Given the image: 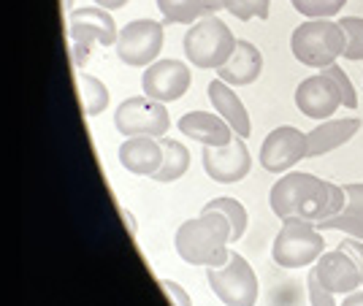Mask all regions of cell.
Masks as SVG:
<instances>
[{
	"mask_svg": "<svg viewBox=\"0 0 363 306\" xmlns=\"http://www.w3.org/2000/svg\"><path fill=\"white\" fill-rule=\"evenodd\" d=\"M166 41L163 22L155 19H133L117 33V57L128 68H147L157 60Z\"/></svg>",
	"mask_w": 363,
	"mask_h": 306,
	"instance_id": "cell-8",
	"label": "cell"
},
{
	"mask_svg": "<svg viewBox=\"0 0 363 306\" xmlns=\"http://www.w3.org/2000/svg\"><path fill=\"white\" fill-rule=\"evenodd\" d=\"M342 187H345V193H347L345 212L363 217V182H350V184H342Z\"/></svg>",
	"mask_w": 363,
	"mask_h": 306,
	"instance_id": "cell-30",
	"label": "cell"
},
{
	"mask_svg": "<svg viewBox=\"0 0 363 306\" xmlns=\"http://www.w3.org/2000/svg\"><path fill=\"white\" fill-rule=\"evenodd\" d=\"M325 74L336 81V87H339V95H342V106L345 108H358V92H355V87H352V81H350L347 71L342 68V65H328L325 68Z\"/></svg>",
	"mask_w": 363,
	"mask_h": 306,
	"instance_id": "cell-28",
	"label": "cell"
},
{
	"mask_svg": "<svg viewBox=\"0 0 363 306\" xmlns=\"http://www.w3.org/2000/svg\"><path fill=\"white\" fill-rule=\"evenodd\" d=\"M306 293H309V304L312 306H336V293L325 290L312 268H309V276H306Z\"/></svg>",
	"mask_w": 363,
	"mask_h": 306,
	"instance_id": "cell-29",
	"label": "cell"
},
{
	"mask_svg": "<svg viewBox=\"0 0 363 306\" xmlns=\"http://www.w3.org/2000/svg\"><path fill=\"white\" fill-rule=\"evenodd\" d=\"M114 128L125 138H163L166 130L171 128V117H168L166 103H157V101H152L147 95H133V98H125L117 106V111H114Z\"/></svg>",
	"mask_w": 363,
	"mask_h": 306,
	"instance_id": "cell-7",
	"label": "cell"
},
{
	"mask_svg": "<svg viewBox=\"0 0 363 306\" xmlns=\"http://www.w3.org/2000/svg\"><path fill=\"white\" fill-rule=\"evenodd\" d=\"M125 3H128V0H95V6H101V8H106V11H117Z\"/></svg>",
	"mask_w": 363,
	"mask_h": 306,
	"instance_id": "cell-34",
	"label": "cell"
},
{
	"mask_svg": "<svg viewBox=\"0 0 363 306\" xmlns=\"http://www.w3.org/2000/svg\"><path fill=\"white\" fill-rule=\"evenodd\" d=\"M160 147H163V166L157 169V174L152 176L155 182L160 184H168V182H177L182 179L187 169H190V152H187V147L177 141V138H160Z\"/></svg>",
	"mask_w": 363,
	"mask_h": 306,
	"instance_id": "cell-21",
	"label": "cell"
},
{
	"mask_svg": "<svg viewBox=\"0 0 363 306\" xmlns=\"http://www.w3.org/2000/svg\"><path fill=\"white\" fill-rule=\"evenodd\" d=\"M345 46L347 35L333 19H306L290 33L293 57L306 68H318V71H325L339 60L345 55Z\"/></svg>",
	"mask_w": 363,
	"mask_h": 306,
	"instance_id": "cell-3",
	"label": "cell"
},
{
	"mask_svg": "<svg viewBox=\"0 0 363 306\" xmlns=\"http://www.w3.org/2000/svg\"><path fill=\"white\" fill-rule=\"evenodd\" d=\"M339 306H363V293L361 290L347 293V295H345V301H342Z\"/></svg>",
	"mask_w": 363,
	"mask_h": 306,
	"instance_id": "cell-33",
	"label": "cell"
},
{
	"mask_svg": "<svg viewBox=\"0 0 363 306\" xmlns=\"http://www.w3.org/2000/svg\"><path fill=\"white\" fill-rule=\"evenodd\" d=\"M296 108L315 123L331 120L336 108H342V95H339L336 81L325 71H318L315 76L303 79L296 87Z\"/></svg>",
	"mask_w": 363,
	"mask_h": 306,
	"instance_id": "cell-12",
	"label": "cell"
},
{
	"mask_svg": "<svg viewBox=\"0 0 363 306\" xmlns=\"http://www.w3.org/2000/svg\"><path fill=\"white\" fill-rule=\"evenodd\" d=\"M325 252L323 230L306 220H285L272 244V258L282 268H306Z\"/></svg>",
	"mask_w": 363,
	"mask_h": 306,
	"instance_id": "cell-5",
	"label": "cell"
},
{
	"mask_svg": "<svg viewBox=\"0 0 363 306\" xmlns=\"http://www.w3.org/2000/svg\"><path fill=\"white\" fill-rule=\"evenodd\" d=\"M190 81H193L190 65L182 60H174V57H166V60H155L152 65L144 68L141 87H144V95L152 98V101L174 103L190 90Z\"/></svg>",
	"mask_w": 363,
	"mask_h": 306,
	"instance_id": "cell-10",
	"label": "cell"
},
{
	"mask_svg": "<svg viewBox=\"0 0 363 306\" xmlns=\"http://www.w3.org/2000/svg\"><path fill=\"white\" fill-rule=\"evenodd\" d=\"M236 41L239 38L233 35V30L220 16L206 14L201 16L198 22H193L190 30L184 33L182 49H184V57H187L190 65H196L201 71H209V68L217 71L233 55Z\"/></svg>",
	"mask_w": 363,
	"mask_h": 306,
	"instance_id": "cell-4",
	"label": "cell"
},
{
	"mask_svg": "<svg viewBox=\"0 0 363 306\" xmlns=\"http://www.w3.org/2000/svg\"><path fill=\"white\" fill-rule=\"evenodd\" d=\"M260 74H263V55L247 38H239L228 62L217 68V79H223L230 87H247V84L257 81Z\"/></svg>",
	"mask_w": 363,
	"mask_h": 306,
	"instance_id": "cell-16",
	"label": "cell"
},
{
	"mask_svg": "<svg viewBox=\"0 0 363 306\" xmlns=\"http://www.w3.org/2000/svg\"><path fill=\"white\" fill-rule=\"evenodd\" d=\"M206 282L212 293L223 301L225 306H255L257 304V274L255 268L250 266V261L230 252L225 266L220 268H206Z\"/></svg>",
	"mask_w": 363,
	"mask_h": 306,
	"instance_id": "cell-6",
	"label": "cell"
},
{
	"mask_svg": "<svg viewBox=\"0 0 363 306\" xmlns=\"http://www.w3.org/2000/svg\"><path fill=\"white\" fill-rule=\"evenodd\" d=\"M122 217H125V222H128V230H130V236H136V225H133V215H130L128 209H122Z\"/></svg>",
	"mask_w": 363,
	"mask_h": 306,
	"instance_id": "cell-35",
	"label": "cell"
},
{
	"mask_svg": "<svg viewBox=\"0 0 363 306\" xmlns=\"http://www.w3.org/2000/svg\"><path fill=\"white\" fill-rule=\"evenodd\" d=\"M160 16L168 25H193L201 16L223 8V0H157Z\"/></svg>",
	"mask_w": 363,
	"mask_h": 306,
	"instance_id": "cell-20",
	"label": "cell"
},
{
	"mask_svg": "<svg viewBox=\"0 0 363 306\" xmlns=\"http://www.w3.org/2000/svg\"><path fill=\"white\" fill-rule=\"evenodd\" d=\"M350 0H290V6L306 19H333Z\"/></svg>",
	"mask_w": 363,
	"mask_h": 306,
	"instance_id": "cell-24",
	"label": "cell"
},
{
	"mask_svg": "<svg viewBox=\"0 0 363 306\" xmlns=\"http://www.w3.org/2000/svg\"><path fill=\"white\" fill-rule=\"evenodd\" d=\"M223 8L230 16L250 22V19H269L272 0H223Z\"/></svg>",
	"mask_w": 363,
	"mask_h": 306,
	"instance_id": "cell-26",
	"label": "cell"
},
{
	"mask_svg": "<svg viewBox=\"0 0 363 306\" xmlns=\"http://www.w3.org/2000/svg\"><path fill=\"white\" fill-rule=\"evenodd\" d=\"M339 249H342V252H347L350 261L358 266V271H361V282H363V242L361 239L347 236V239H342V242H339Z\"/></svg>",
	"mask_w": 363,
	"mask_h": 306,
	"instance_id": "cell-32",
	"label": "cell"
},
{
	"mask_svg": "<svg viewBox=\"0 0 363 306\" xmlns=\"http://www.w3.org/2000/svg\"><path fill=\"white\" fill-rule=\"evenodd\" d=\"M68 35L71 44H101L114 46L117 44V25L111 11L101 6H82L68 14Z\"/></svg>",
	"mask_w": 363,
	"mask_h": 306,
	"instance_id": "cell-13",
	"label": "cell"
},
{
	"mask_svg": "<svg viewBox=\"0 0 363 306\" xmlns=\"http://www.w3.org/2000/svg\"><path fill=\"white\" fill-rule=\"evenodd\" d=\"M76 92H79V101H82V111L84 117H98L108 108V90L106 84L98 76H90L84 71L76 74Z\"/></svg>",
	"mask_w": 363,
	"mask_h": 306,
	"instance_id": "cell-22",
	"label": "cell"
},
{
	"mask_svg": "<svg viewBox=\"0 0 363 306\" xmlns=\"http://www.w3.org/2000/svg\"><path fill=\"white\" fill-rule=\"evenodd\" d=\"M339 25L347 35L345 46V60L361 62L363 60V16H339Z\"/></svg>",
	"mask_w": 363,
	"mask_h": 306,
	"instance_id": "cell-25",
	"label": "cell"
},
{
	"mask_svg": "<svg viewBox=\"0 0 363 306\" xmlns=\"http://www.w3.org/2000/svg\"><path fill=\"white\" fill-rule=\"evenodd\" d=\"M312 271L318 274L320 285H323L325 290L336 293V295L355 293L363 285L358 266L350 261V255L347 252H342L339 246L331 249V252H323L320 261L312 266Z\"/></svg>",
	"mask_w": 363,
	"mask_h": 306,
	"instance_id": "cell-14",
	"label": "cell"
},
{
	"mask_svg": "<svg viewBox=\"0 0 363 306\" xmlns=\"http://www.w3.org/2000/svg\"><path fill=\"white\" fill-rule=\"evenodd\" d=\"M363 123L358 117H339V120H325L315 130L306 133V157H323V154L339 149L350 138L358 136Z\"/></svg>",
	"mask_w": 363,
	"mask_h": 306,
	"instance_id": "cell-18",
	"label": "cell"
},
{
	"mask_svg": "<svg viewBox=\"0 0 363 306\" xmlns=\"http://www.w3.org/2000/svg\"><path fill=\"white\" fill-rule=\"evenodd\" d=\"M228 244H230V222L223 212H206V209H201V215L193 220H184L174 236V246L182 261L203 268L225 266L230 258Z\"/></svg>",
	"mask_w": 363,
	"mask_h": 306,
	"instance_id": "cell-2",
	"label": "cell"
},
{
	"mask_svg": "<svg viewBox=\"0 0 363 306\" xmlns=\"http://www.w3.org/2000/svg\"><path fill=\"white\" fill-rule=\"evenodd\" d=\"M160 288H163V293H166L168 301H171L174 306H193V301H190L187 290H184L182 285H177L174 279H160Z\"/></svg>",
	"mask_w": 363,
	"mask_h": 306,
	"instance_id": "cell-31",
	"label": "cell"
},
{
	"mask_svg": "<svg viewBox=\"0 0 363 306\" xmlns=\"http://www.w3.org/2000/svg\"><path fill=\"white\" fill-rule=\"evenodd\" d=\"M318 230H342L352 239H361L363 242V217L350 215V212H339L336 217H328V220H320L315 222Z\"/></svg>",
	"mask_w": 363,
	"mask_h": 306,
	"instance_id": "cell-27",
	"label": "cell"
},
{
	"mask_svg": "<svg viewBox=\"0 0 363 306\" xmlns=\"http://www.w3.org/2000/svg\"><path fill=\"white\" fill-rule=\"evenodd\" d=\"M206 95H209L212 106L217 108V114L230 125V130H233L236 136H242V138L252 136V120H250V114H247V108H244L242 98L233 92L230 84H225L223 79H212V81L206 84Z\"/></svg>",
	"mask_w": 363,
	"mask_h": 306,
	"instance_id": "cell-19",
	"label": "cell"
},
{
	"mask_svg": "<svg viewBox=\"0 0 363 306\" xmlns=\"http://www.w3.org/2000/svg\"><path fill=\"white\" fill-rule=\"evenodd\" d=\"M201 166L212 182L236 184L252 169V154L247 149L242 136H236L225 147H203L201 152Z\"/></svg>",
	"mask_w": 363,
	"mask_h": 306,
	"instance_id": "cell-11",
	"label": "cell"
},
{
	"mask_svg": "<svg viewBox=\"0 0 363 306\" xmlns=\"http://www.w3.org/2000/svg\"><path fill=\"white\" fill-rule=\"evenodd\" d=\"M257 157L269 174H288L301 160H306V133L293 125H279L263 138Z\"/></svg>",
	"mask_w": 363,
	"mask_h": 306,
	"instance_id": "cell-9",
	"label": "cell"
},
{
	"mask_svg": "<svg viewBox=\"0 0 363 306\" xmlns=\"http://www.w3.org/2000/svg\"><path fill=\"white\" fill-rule=\"evenodd\" d=\"M177 125H179L182 136L193 138L201 147H225L236 138L230 125L212 111H190V114L179 117Z\"/></svg>",
	"mask_w": 363,
	"mask_h": 306,
	"instance_id": "cell-17",
	"label": "cell"
},
{
	"mask_svg": "<svg viewBox=\"0 0 363 306\" xmlns=\"http://www.w3.org/2000/svg\"><path fill=\"white\" fill-rule=\"evenodd\" d=\"M347 193L336 182H325L306 171H288L274 182L269 193V206L274 217L285 220H306L320 222L345 212Z\"/></svg>",
	"mask_w": 363,
	"mask_h": 306,
	"instance_id": "cell-1",
	"label": "cell"
},
{
	"mask_svg": "<svg viewBox=\"0 0 363 306\" xmlns=\"http://www.w3.org/2000/svg\"><path fill=\"white\" fill-rule=\"evenodd\" d=\"M203 209H206V212H223L225 220L230 222V244H233V242H242V236L247 233V222H250L242 200L230 198V196H223V198H212Z\"/></svg>",
	"mask_w": 363,
	"mask_h": 306,
	"instance_id": "cell-23",
	"label": "cell"
},
{
	"mask_svg": "<svg viewBox=\"0 0 363 306\" xmlns=\"http://www.w3.org/2000/svg\"><path fill=\"white\" fill-rule=\"evenodd\" d=\"M117 157H120V166L125 171L152 179L157 174V169L163 166V147H160V138L133 136L122 141Z\"/></svg>",
	"mask_w": 363,
	"mask_h": 306,
	"instance_id": "cell-15",
	"label": "cell"
}]
</instances>
